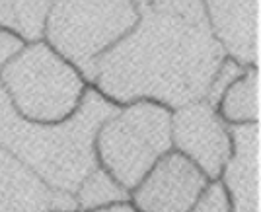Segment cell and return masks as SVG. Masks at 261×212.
Here are the masks:
<instances>
[{"label": "cell", "instance_id": "9", "mask_svg": "<svg viewBox=\"0 0 261 212\" xmlns=\"http://www.w3.org/2000/svg\"><path fill=\"white\" fill-rule=\"evenodd\" d=\"M208 28L226 57L259 66V0H203Z\"/></svg>", "mask_w": 261, "mask_h": 212}, {"label": "cell", "instance_id": "18", "mask_svg": "<svg viewBox=\"0 0 261 212\" xmlns=\"http://www.w3.org/2000/svg\"><path fill=\"white\" fill-rule=\"evenodd\" d=\"M90 212H141L139 208H135V204L130 201L127 202H113V204H108V206H101V208H96V210Z\"/></svg>", "mask_w": 261, "mask_h": 212}, {"label": "cell", "instance_id": "10", "mask_svg": "<svg viewBox=\"0 0 261 212\" xmlns=\"http://www.w3.org/2000/svg\"><path fill=\"white\" fill-rule=\"evenodd\" d=\"M0 212H51V187L0 146Z\"/></svg>", "mask_w": 261, "mask_h": 212}, {"label": "cell", "instance_id": "15", "mask_svg": "<svg viewBox=\"0 0 261 212\" xmlns=\"http://www.w3.org/2000/svg\"><path fill=\"white\" fill-rule=\"evenodd\" d=\"M189 212H230L226 189L220 179H211Z\"/></svg>", "mask_w": 261, "mask_h": 212}, {"label": "cell", "instance_id": "6", "mask_svg": "<svg viewBox=\"0 0 261 212\" xmlns=\"http://www.w3.org/2000/svg\"><path fill=\"white\" fill-rule=\"evenodd\" d=\"M172 148L211 179H218L232 156L228 125L205 99L172 109Z\"/></svg>", "mask_w": 261, "mask_h": 212}, {"label": "cell", "instance_id": "8", "mask_svg": "<svg viewBox=\"0 0 261 212\" xmlns=\"http://www.w3.org/2000/svg\"><path fill=\"white\" fill-rule=\"evenodd\" d=\"M232 156L218 179L228 195L230 212H261L259 123L228 125Z\"/></svg>", "mask_w": 261, "mask_h": 212}, {"label": "cell", "instance_id": "11", "mask_svg": "<svg viewBox=\"0 0 261 212\" xmlns=\"http://www.w3.org/2000/svg\"><path fill=\"white\" fill-rule=\"evenodd\" d=\"M217 113L226 125L259 123V66H246L242 76H238L222 94Z\"/></svg>", "mask_w": 261, "mask_h": 212}, {"label": "cell", "instance_id": "16", "mask_svg": "<svg viewBox=\"0 0 261 212\" xmlns=\"http://www.w3.org/2000/svg\"><path fill=\"white\" fill-rule=\"evenodd\" d=\"M25 43L28 41L23 37H20L16 32L0 28V70L22 51L25 47Z\"/></svg>", "mask_w": 261, "mask_h": 212}, {"label": "cell", "instance_id": "19", "mask_svg": "<svg viewBox=\"0 0 261 212\" xmlns=\"http://www.w3.org/2000/svg\"><path fill=\"white\" fill-rule=\"evenodd\" d=\"M158 2H166V0H135L137 8H142V6H152V4H158Z\"/></svg>", "mask_w": 261, "mask_h": 212}, {"label": "cell", "instance_id": "14", "mask_svg": "<svg viewBox=\"0 0 261 212\" xmlns=\"http://www.w3.org/2000/svg\"><path fill=\"white\" fill-rule=\"evenodd\" d=\"M244 70H246V66H242V64L236 63V61L230 59V57H224V61L218 66L217 74L213 76V82L208 86V92H207V96H205V101H207L208 105H213L217 109L218 101H220L222 94L226 92V88H228L238 76H242Z\"/></svg>", "mask_w": 261, "mask_h": 212}, {"label": "cell", "instance_id": "12", "mask_svg": "<svg viewBox=\"0 0 261 212\" xmlns=\"http://www.w3.org/2000/svg\"><path fill=\"white\" fill-rule=\"evenodd\" d=\"M53 0H0V28L16 32L28 43L43 39Z\"/></svg>", "mask_w": 261, "mask_h": 212}, {"label": "cell", "instance_id": "7", "mask_svg": "<svg viewBox=\"0 0 261 212\" xmlns=\"http://www.w3.org/2000/svg\"><path fill=\"white\" fill-rule=\"evenodd\" d=\"M207 183L191 160L170 150L130 191V202L141 212H189Z\"/></svg>", "mask_w": 261, "mask_h": 212}, {"label": "cell", "instance_id": "13", "mask_svg": "<svg viewBox=\"0 0 261 212\" xmlns=\"http://www.w3.org/2000/svg\"><path fill=\"white\" fill-rule=\"evenodd\" d=\"M74 197L78 201V212H90L113 202L130 201V191L113 179L101 166H98L82 179L74 191Z\"/></svg>", "mask_w": 261, "mask_h": 212}, {"label": "cell", "instance_id": "3", "mask_svg": "<svg viewBox=\"0 0 261 212\" xmlns=\"http://www.w3.org/2000/svg\"><path fill=\"white\" fill-rule=\"evenodd\" d=\"M0 82L20 115L35 123H61L76 111L86 78L45 39L25 43L0 70Z\"/></svg>", "mask_w": 261, "mask_h": 212}, {"label": "cell", "instance_id": "5", "mask_svg": "<svg viewBox=\"0 0 261 212\" xmlns=\"http://www.w3.org/2000/svg\"><path fill=\"white\" fill-rule=\"evenodd\" d=\"M137 20L135 0H53L43 39L92 84L96 59L130 32Z\"/></svg>", "mask_w": 261, "mask_h": 212}, {"label": "cell", "instance_id": "17", "mask_svg": "<svg viewBox=\"0 0 261 212\" xmlns=\"http://www.w3.org/2000/svg\"><path fill=\"white\" fill-rule=\"evenodd\" d=\"M51 212H78L74 193L65 189H51Z\"/></svg>", "mask_w": 261, "mask_h": 212}, {"label": "cell", "instance_id": "2", "mask_svg": "<svg viewBox=\"0 0 261 212\" xmlns=\"http://www.w3.org/2000/svg\"><path fill=\"white\" fill-rule=\"evenodd\" d=\"M117 103L88 84L80 105L61 123H35L20 115L0 82V146L22 160L51 189L74 193L98 168L94 140L99 125L119 111Z\"/></svg>", "mask_w": 261, "mask_h": 212}, {"label": "cell", "instance_id": "1", "mask_svg": "<svg viewBox=\"0 0 261 212\" xmlns=\"http://www.w3.org/2000/svg\"><path fill=\"white\" fill-rule=\"evenodd\" d=\"M137 10L133 30L96 59L92 86L117 105L150 99L177 109L205 99L226 53L208 28L203 0Z\"/></svg>", "mask_w": 261, "mask_h": 212}, {"label": "cell", "instance_id": "4", "mask_svg": "<svg viewBox=\"0 0 261 212\" xmlns=\"http://www.w3.org/2000/svg\"><path fill=\"white\" fill-rule=\"evenodd\" d=\"M98 164L133 191L172 148V109L150 99L119 107L99 125L94 140Z\"/></svg>", "mask_w": 261, "mask_h": 212}]
</instances>
